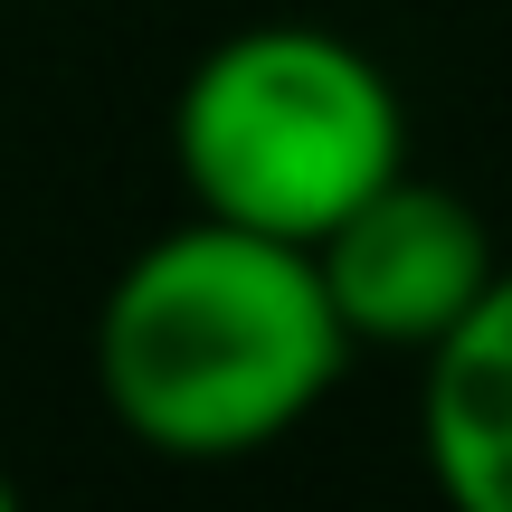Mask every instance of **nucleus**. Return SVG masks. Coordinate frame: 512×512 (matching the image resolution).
I'll use <instances>...</instances> for the list:
<instances>
[{
    "label": "nucleus",
    "mask_w": 512,
    "mask_h": 512,
    "mask_svg": "<svg viewBox=\"0 0 512 512\" xmlns=\"http://www.w3.org/2000/svg\"><path fill=\"white\" fill-rule=\"evenodd\" d=\"M10 503H19V484H10V475H0V512H10Z\"/></svg>",
    "instance_id": "nucleus-5"
},
{
    "label": "nucleus",
    "mask_w": 512,
    "mask_h": 512,
    "mask_svg": "<svg viewBox=\"0 0 512 512\" xmlns=\"http://www.w3.org/2000/svg\"><path fill=\"white\" fill-rule=\"evenodd\" d=\"M171 171L190 209L313 247L351 200L408 171V105L342 29L256 19L200 48L171 95Z\"/></svg>",
    "instance_id": "nucleus-2"
},
{
    "label": "nucleus",
    "mask_w": 512,
    "mask_h": 512,
    "mask_svg": "<svg viewBox=\"0 0 512 512\" xmlns=\"http://www.w3.org/2000/svg\"><path fill=\"white\" fill-rule=\"evenodd\" d=\"M494 228L475 200L427 171H389L370 200L313 238V275H323L332 313H342L351 351H427L494 275Z\"/></svg>",
    "instance_id": "nucleus-3"
},
{
    "label": "nucleus",
    "mask_w": 512,
    "mask_h": 512,
    "mask_svg": "<svg viewBox=\"0 0 512 512\" xmlns=\"http://www.w3.org/2000/svg\"><path fill=\"white\" fill-rule=\"evenodd\" d=\"M351 370L313 247L190 209L95 304V389L162 465H247L304 437Z\"/></svg>",
    "instance_id": "nucleus-1"
},
{
    "label": "nucleus",
    "mask_w": 512,
    "mask_h": 512,
    "mask_svg": "<svg viewBox=\"0 0 512 512\" xmlns=\"http://www.w3.org/2000/svg\"><path fill=\"white\" fill-rule=\"evenodd\" d=\"M418 456L446 503L512 512V266L418 351Z\"/></svg>",
    "instance_id": "nucleus-4"
}]
</instances>
